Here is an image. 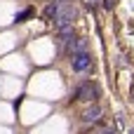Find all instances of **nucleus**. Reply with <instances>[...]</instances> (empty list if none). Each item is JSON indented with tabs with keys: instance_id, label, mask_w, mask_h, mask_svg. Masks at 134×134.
I'll list each match as a JSON object with an SVG mask.
<instances>
[{
	"instance_id": "f03ea898",
	"label": "nucleus",
	"mask_w": 134,
	"mask_h": 134,
	"mask_svg": "<svg viewBox=\"0 0 134 134\" xmlns=\"http://www.w3.org/2000/svg\"><path fill=\"white\" fill-rule=\"evenodd\" d=\"M92 64V59H90V54L87 52H78V54H73V71H85L87 66Z\"/></svg>"
},
{
	"instance_id": "f257e3e1",
	"label": "nucleus",
	"mask_w": 134,
	"mask_h": 134,
	"mask_svg": "<svg viewBox=\"0 0 134 134\" xmlns=\"http://www.w3.org/2000/svg\"><path fill=\"white\" fill-rule=\"evenodd\" d=\"M75 97H78L80 101H92V99L97 97V87H94L92 82H82V85L75 90Z\"/></svg>"
},
{
	"instance_id": "20e7f679",
	"label": "nucleus",
	"mask_w": 134,
	"mask_h": 134,
	"mask_svg": "<svg viewBox=\"0 0 134 134\" xmlns=\"http://www.w3.org/2000/svg\"><path fill=\"white\" fill-rule=\"evenodd\" d=\"M99 134H113V132H111V130H101Z\"/></svg>"
},
{
	"instance_id": "7ed1b4c3",
	"label": "nucleus",
	"mask_w": 134,
	"mask_h": 134,
	"mask_svg": "<svg viewBox=\"0 0 134 134\" xmlns=\"http://www.w3.org/2000/svg\"><path fill=\"white\" fill-rule=\"evenodd\" d=\"M99 118H101V108H99L97 104L82 111V122H97Z\"/></svg>"
},
{
	"instance_id": "39448f33",
	"label": "nucleus",
	"mask_w": 134,
	"mask_h": 134,
	"mask_svg": "<svg viewBox=\"0 0 134 134\" xmlns=\"http://www.w3.org/2000/svg\"><path fill=\"white\" fill-rule=\"evenodd\" d=\"M130 134H134V130H132V132H130Z\"/></svg>"
}]
</instances>
